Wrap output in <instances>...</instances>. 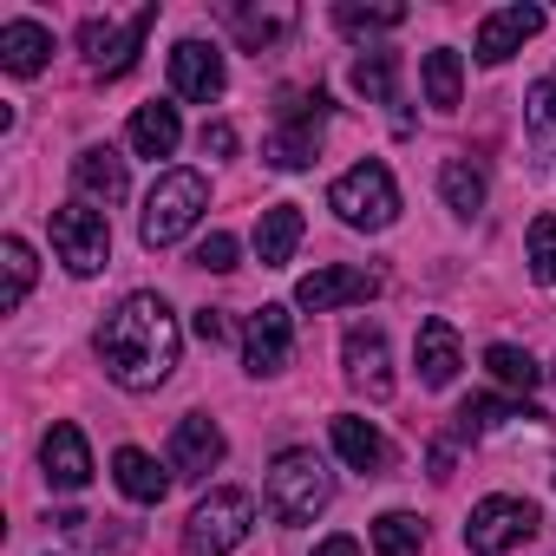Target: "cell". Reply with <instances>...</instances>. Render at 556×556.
<instances>
[{
    "label": "cell",
    "instance_id": "6da1fadb",
    "mask_svg": "<svg viewBox=\"0 0 556 556\" xmlns=\"http://www.w3.org/2000/svg\"><path fill=\"white\" fill-rule=\"evenodd\" d=\"M177 348H184V334H177L164 295H131V302H118V308L105 315V328H99V361H105V374H112L118 387H131V393L164 387L170 367H177Z\"/></svg>",
    "mask_w": 556,
    "mask_h": 556
},
{
    "label": "cell",
    "instance_id": "7a4b0ae2",
    "mask_svg": "<svg viewBox=\"0 0 556 556\" xmlns=\"http://www.w3.org/2000/svg\"><path fill=\"white\" fill-rule=\"evenodd\" d=\"M210 210V184L197 170H164L144 197V216H138V242L144 249H170L177 236L197 229V216Z\"/></svg>",
    "mask_w": 556,
    "mask_h": 556
},
{
    "label": "cell",
    "instance_id": "3957f363",
    "mask_svg": "<svg viewBox=\"0 0 556 556\" xmlns=\"http://www.w3.org/2000/svg\"><path fill=\"white\" fill-rule=\"evenodd\" d=\"M334 497V478L315 452H282L268 465V517L275 523H315Z\"/></svg>",
    "mask_w": 556,
    "mask_h": 556
},
{
    "label": "cell",
    "instance_id": "277c9868",
    "mask_svg": "<svg viewBox=\"0 0 556 556\" xmlns=\"http://www.w3.org/2000/svg\"><path fill=\"white\" fill-rule=\"evenodd\" d=\"M328 210H341V223H354V229H387L400 216V184H393V170L380 157H367V164L334 177Z\"/></svg>",
    "mask_w": 556,
    "mask_h": 556
},
{
    "label": "cell",
    "instance_id": "5b68a950",
    "mask_svg": "<svg viewBox=\"0 0 556 556\" xmlns=\"http://www.w3.org/2000/svg\"><path fill=\"white\" fill-rule=\"evenodd\" d=\"M255 523V497L249 491H210L190 523H184V556H229Z\"/></svg>",
    "mask_w": 556,
    "mask_h": 556
},
{
    "label": "cell",
    "instance_id": "8992f818",
    "mask_svg": "<svg viewBox=\"0 0 556 556\" xmlns=\"http://www.w3.org/2000/svg\"><path fill=\"white\" fill-rule=\"evenodd\" d=\"M321 125H328V99H321V92H289V99H282V131L268 138L262 157H268L275 170H302V164H315Z\"/></svg>",
    "mask_w": 556,
    "mask_h": 556
},
{
    "label": "cell",
    "instance_id": "52a82bcc",
    "mask_svg": "<svg viewBox=\"0 0 556 556\" xmlns=\"http://www.w3.org/2000/svg\"><path fill=\"white\" fill-rule=\"evenodd\" d=\"M47 229H53V249H60V262H66L73 275H99V268L112 262V229H105V216L86 210V203H60V210L47 216Z\"/></svg>",
    "mask_w": 556,
    "mask_h": 556
},
{
    "label": "cell",
    "instance_id": "ba28073f",
    "mask_svg": "<svg viewBox=\"0 0 556 556\" xmlns=\"http://www.w3.org/2000/svg\"><path fill=\"white\" fill-rule=\"evenodd\" d=\"M523 536H536V504L530 497H484L465 517V549L471 556H510Z\"/></svg>",
    "mask_w": 556,
    "mask_h": 556
},
{
    "label": "cell",
    "instance_id": "9c48e42d",
    "mask_svg": "<svg viewBox=\"0 0 556 556\" xmlns=\"http://www.w3.org/2000/svg\"><path fill=\"white\" fill-rule=\"evenodd\" d=\"M157 27V8H138L125 27L118 21H86L79 27V47H86V60H92V73H105V79H118V73H131L138 66V53H144V34Z\"/></svg>",
    "mask_w": 556,
    "mask_h": 556
},
{
    "label": "cell",
    "instance_id": "30bf717a",
    "mask_svg": "<svg viewBox=\"0 0 556 556\" xmlns=\"http://www.w3.org/2000/svg\"><path fill=\"white\" fill-rule=\"evenodd\" d=\"M289 354H295V321H289V308L262 302V308L242 321V361H249V374H282Z\"/></svg>",
    "mask_w": 556,
    "mask_h": 556
},
{
    "label": "cell",
    "instance_id": "8fae6325",
    "mask_svg": "<svg viewBox=\"0 0 556 556\" xmlns=\"http://www.w3.org/2000/svg\"><path fill=\"white\" fill-rule=\"evenodd\" d=\"M367 295H380V275L374 268H348V262L302 275V289H295V302L308 315H328V308H348V302H367Z\"/></svg>",
    "mask_w": 556,
    "mask_h": 556
},
{
    "label": "cell",
    "instance_id": "7c38bea8",
    "mask_svg": "<svg viewBox=\"0 0 556 556\" xmlns=\"http://www.w3.org/2000/svg\"><path fill=\"white\" fill-rule=\"evenodd\" d=\"M223 86H229L223 53H216V47H203V40H177V53H170V92H177V99L210 105V99H223Z\"/></svg>",
    "mask_w": 556,
    "mask_h": 556
},
{
    "label": "cell",
    "instance_id": "4fadbf2b",
    "mask_svg": "<svg viewBox=\"0 0 556 556\" xmlns=\"http://www.w3.org/2000/svg\"><path fill=\"white\" fill-rule=\"evenodd\" d=\"M216 465H223V432H216V419H203V413L177 419V432H170V471H177V478H210Z\"/></svg>",
    "mask_w": 556,
    "mask_h": 556
},
{
    "label": "cell",
    "instance_id": "5bb4252c",
    "mask_svg": "<svg viewBox=\"0 0 556 556\" xmlns=\"http://www.w3.org/2000/svg\"><path fill=\"white\" fill-rule=\"evenodd\" d=\"M40 465H47V484H53V491H86V484H92L86 432H79V426H53V432L40 439Z\"/></svg>",
    "mask_w": 556,
    "mask_h": 556
},
{
    "label": "cell",
    "instance_id": "9a60e30c",
    "mask_svg": "<svg viewBox=\"0 0 556 556\" xmlns=\"http://www.w3.org/2000/svg\"><path fill=\"white\" fill-rule=\"evenodd\" d=\"M530 34H543V8H497L478 21V60L484 66H504Z\"/></svg>",
    "mask_w": 556,
    "mask_h": 556
},
{
    "label": "cell",
    "instance_id": "2e32d148",
    "mask_svg": "<svg viewBox=\"0 0 556 556\" xmlns=\"http://www.w3.org/2000/svg\"><path fill=\"white\" fill-rule=\"evenodd\" d=\"M348 380L367 393V400H393V374H387V334L374 321L348 328Z\"/></svg>",
    "mask_w": 556,
    "mask_h": 556
},
{
    "label": "cell",
    "instance_id": "e0dca14e",
    "mask_svg": "<svg viewBox=\"0 0 556 556\" xmlns=\"http://www.w3.org/2000/svg\"><path fill=\"white\" fill-rule=\"evenodd\" d=\"M73 184L92 197V203H125V157L112 151V144H86L79 157H73Z\"/></svg>",
    "mask_w": 556,
    "mask_h": 556
},
{
    "label": "cell",
    "instance_id": "ac0fdd59",
    "mask_svg": "<svg viewBox=\"0 0 556 556\" xmlns=\"http://www.w3.org/2000/svg\"><path fill=\"white\" fill-rule=\"evenodd\" d=\"M413 354H419V380H426V387H452V380H458V328H452L445 315L419 321Z\"/></svg>",
    "mask_w": 556,
    "mask_h": 556
},
{
    "label": "cell",
    "instance_id": "d6986e66",
    "mask_svg": "<svg viewBox=\"0 0 556 556\" xmlns=\"http://www.w3.org/2000/svg\"><path fill=\"white\" fill-rule=\"evenodd\" d=\"M302 210L295 203H268L262 216H255V255H262V268H282L295 249H302Z\"/></svg>",
    "mask_w": 556,
    "mask_h": 556
},
{
    "label": "cell",
    "instance_id": "ffe728a7",
    "mask_svg": "<svg viewBox=\"0 0 556 556\" xmlns=\"http://www.w3.org/2000/svg\"><path fill=\"white\" fill-rule=\"evenodd\" d=\"M53 53V34L40 21H0V66H8L14 79H34Z\"/></svg>",
    "mask_w": 556,
    "mask_h": 556
},
{
    "label": "cell",
    "instance_id": "44dd1931",
    "mask_svg": "<svg viewBox=\"0 0 556 556\" xmlns=\"http://www.w3.org/2000/svg\"><path fill=\"white\" fill-rule=\"evenodd\" d=\"M334 452L354 465V471H367V478H380L387 465H393V452H387V439L367 426V419H354V413H341L334 419Z\"/></svg>",
    "mask_w": 556,
    "mask_h": 556
},
{
    "label": "cell",
    "instance_id": "7402d4cb",
    "mask_svg": "<svg viewBox=\"0 0 556 556\" xmlns=\"http://www.w3.org/2000/svg\"><path fill=\"white\" fill-rule=\"evenodd\" d=\"M112 478H118V491H125L131 504H164V491H170V471H157V458L138 452V445H125V452L112 458Z\"/></svg>",
    "mask_w": 556,
    "mask_h": 556
},
{
    "label": "cell",
    "instance_id": "603a6c76",
    "mask_svg": "<svg viewBox=\"0 0 556 556\" xmlns=\"http://www.w3.org/2000/svg\"><path fill=\"white\" fill-rule=\"evenodd\" d=\"M177 138H184L177 105H138V112H131V151H138V157H170Z\"/></svg>",
    "mask_w": 556,
    "mask_h": 556
},
{
    "label": "cell",
    "instance_id": "cb8c5ba5",
    "mask_svg": "<svg viewBox=\"0 0 556 556\" xmlns=\"http://www.w3.org/2000/svg\"><path fill=\"white\" fill-rule=\"evenodd\" d=\"M348 79H354V92H361V99L393 105V86H400V53H361Z\"/></svg>",
    "mask_w": 556,
    "mask_h": 556
},
{
    "label": "cell",
    "instance_id": "d4e9b609",
    "mask_svg": "<svg viewBox=\"0 0 556 556\" xmlns=\"http://www.w3.org/2000/svg\"><path fill=\"white\" fill-rule=\"evenodd\" d=\"M458 86H465L458 53H452V47H432V53H426V99H432L439 112H452V105H458Z\"/></svg>",
    "mask_w": 556,
    "mask_h": 556
},
{
    "label": "cell",
    "instance_id": "484cf974",
    "mask_svg": "<svg viewBox=\"0 0 556 556\" xmlns=\"http://www.w3.org/2000/svg\"><path fill=\"white\" fill-rule=\"evenodd\" d=\"M439 190H445V203H452L458 216H478V210H484V177H478V164H465V157H452V164L439 170Z\"/></svg>",
    "mask_w": 556,
    "mask_h": 556
},
{
    "label": "cell",
    "instance_id": "4316f807",
    "mask_svg": "<svg viewBox=\"0 0 556 556\" xmlns=\"http://www.w3.org/2000/svg\"><path fill=\"white\" fill-rule=\"evenodd\" d=\"M484 367H491V380H497V387H510V393H530V387L543 380V367H536L523 348H504V341H497V348H484Z\"/></svg>",
    "mask_w": 556,
    "mask_h": 556
},
{
    "label": "cell",
    "instance_id": "83f0119b",
    "mask_svg": "<svg viewBox=\"0 0 556 556\" xmlns=\"http://www.w3.org/2000/svg\"><path fill=\"white\" fill-rule=\"evenodd\" d=\"M419 543H426V523H419L413 510H387V517L374 523V549H380V556H419Z\"/></svg>",
    "mask_w": 556,
    "mask_h": 556
},
{
    "label": "cell",
    "instance_id": "f1b7e54d",
    "mask_svg": "<svg viewBox=\"0 0 556 556\" xmlns=\"http://www.w3.org/2000/svg\"><path fill=\"white\" fill-rule=\"evenodd\" d=\"M0 262H8V295H0V308L14 315L27 302V289H34V249L21 236H8V242H0Z\"/></svg>",
    "mask_w": 556,
    "mask_h": 556
},
{
    "label": "cell",
    "instance_id": "f546056e",
    "mask_svg": "<svg viewBox=\"0 0 556 556\" xmlns=\"http://www.w3.org/2000/svg\"><path fill=\"white\" fill-rule=\"evenodd\" d=\"M510 419H543V413L510 406V400H491V393H471V400L458 406V426H465V432H471V426H510Z\"/></svg>",
    "mask_w": 556,
    "mask_h": 556
},
{
    "label": "cell",
    "instance_id": "4dcf8cb0",
    "mask_svg": "<svg viewBox=\"0 0 556 556\" xmlns=\"http://www.w3.org/2000/svg\"><path fill=\"white\" fill-rule=\"evenodd\" d=\"M523 125H530L536 144H556V73L530 86V99H523Z\"/></svg>",
    "mask_w": 556,
    "mask_h": 556
},
{
    "label": "cell",
    "instance_id": "1f68e13d",
    "mask_svg": "<svg viewBox=\"0 0 556 556\" xmlns=\"http://www.w3.org/2000/svg\"><path fill=\"white\" fill-rule=\"evenodd\" d=\"M334 21H341V34L367 40V34H393V27H406V8H334Z\"/></svg>",
    "mask_w": 556,
    "mask_h": 556
},
{
    "label": "cell",
    "instance_id": "d6a6232c",
    "mask_svg": "<svg viewBox=\"0 0 556 556\" xmlns=\"http://www.w3.org/2000/svg\"><path fill=\"white\" fill-rule=\"evenodd\" d=\"M530 275L536 282H556V216L530 223Z\"/></svg>",
    "mask_w": 556,
    "mask_h": 556
},
{
    "label": "cell",
    "instance_id": "836d02e7",
    "mask_svg": "<svg viewBox=\"0 0 556 556\" xmlns=\"http://www.w3.org/2000/svg\"><path fill=\"white\" fill-rule=\"evenodd\" d=\"M197 268H210V275H229V268H236V236H229V229L203 236V242H197Z\"/></svg>",
    "mask_w": 556,
    "mask_h": 556
},
{
    "label": "cell",
    "instance_id": "e575fe53",
    "mask_svg": "<svg viewBox=\"0 0 556 556\" xmlns=\"http://www.w3.org/2000/svg\"><path fill=\"white\" fill-rule=\"evenodd\" d=\"M236 21V34H242V47H268V40H282V21H275V14H229Z\"/></svg>",
    "mask_w": 556,
    "mask_h": 556
},
{
    "label": "cell",
    "instance_id": "d590c367",
    "mask_svg": "<svg viewBox=\"0 0 556 556\" xmlns=\"http://www.w3.org/2000/svg\"><path fill=\"white\" fill-rule=\"evenodd\" d=\"M203 151H210V157H236V125H223V118L203 125Z\"/></svg>",
    "mask_w": 556,
    "mask_h": 556
},
{
    "label": "cell",
    "instance_id": "8d00e7d4",
    "mask_svg": "<svg viewBox=\"0 0 556 556\" xmlns=\"http://www.w3.org/2000/svg\"><path fill=\"white\" fill-rule=\"evenodd\" d=\"M190 328H197V341H210V348H216V341L229 334V321H223V308H197V321H190Z\"/></svg>",
    "mask_w": 556,
    "mask_h": 556
},
{
    "label": "cell",
    "instance_id": "74e56055",
    "mask_svg": "<svg viewBox=\"0 0 556 556\" xmlns=\"http://www.w3.org/2000/svg\"><path fill=\"white\" fill-rule=\"evenodd\" d=\"M315 556H361V543L341 530V536H328V543H315Z\"/></svg>",
    "mask_w": 556,
    "mask_h": 556
}]
</instances>
